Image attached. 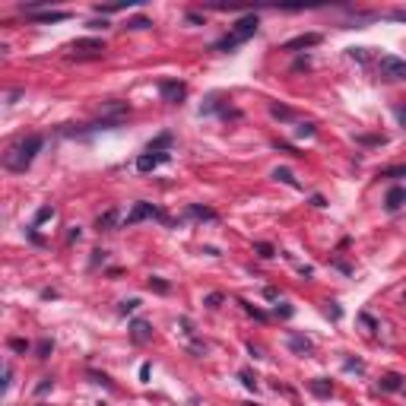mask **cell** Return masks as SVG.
Segmentation results:
<instances>
[{
    "label": "cell",
    "instance_id": "cell-13",
    "mask_svg": "<svg viewBox=\"0 0 406 406\" xmlns=\"http://www.w3.org/2000/svg\"><path fill=\"white\" fill-rule=\"evenodd\" d=\"M117 222H121V213H117V210H108V213H102V216L95 219V229H99V232H114Z\"/></svg>",
    "mask_w": 406,
    "mask_h": 406
},
{
    "label": "cell",
    "instance_id": "cell-40",
    "mask_svg": "<svg viewBox=\"0 0 406 406\" xmlns=\"http://www.w3.org/2000/svg\"><path fill=\"white\" fill-rule=\"evenodd\" d=\"M397 117H400V124L406 127V108H400V111H397Z\"/></svg>",
    "mask_w": 406,
    "mask_h": 406
},
{
    "label": "cell",
    "instance_id": "cell-33",
    "mask_svg": "<svg viewBox=\"0 0 406 406\" xmlns=\"http://www.w3.org/2000/svg\"><path fill=\"white\" fill-rule=\"evenodd\" d=\"M359 320H362V324H365L368 330H378V320H375L372 314H359Z\"/></svg>",
    "mask_w": 406,
    "mask_h": 406
},
{
    "label": "cell",
    "instance_id": "cell-39",
    "mask_svg": "<svg viewBox=\"0 0 406 406\" xmlns=\"http://www.w3.org/2000/svg\"><path fill=\"white\" fill-rule=\"evenodd\" d=\"M187 22H194V26H200L203 19H200V13H187Z\"/></svg>",
    "mask_w": 406,
    "mask_h": 406
},
{
    "label": "cell",
    "instance_id": "cell-30",
    "mask_svg": "<svg viewBox=\"0 0 406 406\" xmlns=\"http://www.w3.org/2000/svg\"><path fill=\"white\" fill-rule=\"evenodd\" d=\"M393 22H406V7H397V10H390V13H387Z\"/></svg>",
    "mask_w": 406,
    "mask_h": 406
},
{
    "label": "cell",
    "instance_id": "cell-4",
    "mask_svg": "<svg viewBox=\"0 0 406 406\" xmlns=\"http://www.w3.org/2000/svg\"><path fill=\"white\" fill-rule=\"evenodd\" d=\"M378 73H381V79H406V61H400L393 54H384L378 61Z\"/></svg>",
    "mask_w": 406,
    "mask_h": 406
},
{
    "label": "cell",
    "instance_id": "cell-31",
    "mask_svg": "<svg viewBox=\"0 0 406 406\" xmlns=\"http://www.w3.org/2000/svg\"><path fill=\"white\" fill-rule=\"evenodd\" d=\"M35 352H38V359H45V355L51 352V340H42L38 346H35Z\"/></svg>",
    "mask_w": 406,
    "mask_h": 406
},
{
    "label": "cell",
    "instance_id": "cell-3",
    "mask_svg": "<svg viewBox=\"0 0 406 406\" xmlns=\"http://www.w3.org/2000/svg\"><path fill=\"white\" fill-rule=\"evenodd\" d=\"M143 219H159V222H169V216L159 210V207H152V203H146V200H140V203H134V210L124 216V225H137V222H143Z\"/></svg>",
    "mask_w": 406,
    "mask_h": 406
},
{
    "label": "cell",
    "instance_id": "cell-34",
    "mask_svg": "<svg viewBox=\"0 0 406 406\" xmlns=\"http://www.w3.org/2000/svg\"><path fill=\"white\" fill-rule=\"evenodd\" d=\"M298 137H314V124H298Z\"/></svg>",
    "mask_w": 406,
    "mask_h": 406
},
{
    "label": "cell",
    "instance_id": "cell-15",
    "mask_svg": "<svg viewBox=\"0 0 406 406\" xmlns=\"http://www.w3.org/2000/svg\"><path fill=\"white\" fill-rule=\"evenodd\" d=\"M169 146H172V134L165 130V134H159V137L146 146V152H169Z\"/></svg>",
    "mask_w": 406,
    "mask_h": 406
},
{
    "label": "cell",
    "instance_id": "cell-11",
    "mask_svg": "<svg viewBox=\"0 0 406 406\" xmlns=\"http://www.w3.org/2000/svg\"><path fill=\"white\" fill-rule=\"evenodd\" d=\"M130 340L134 343H149L152 340V327L146 324V320H134V324H130Z\"/></svg>",
    "mask_w": 406,
    "mask_h": 406
},
{
    "label": "cell",
    "instance_id": "cell-25",
    "mask_svg": "<svg viewBox=\"0 0 406 406\" xmlns=\"http://www.w3.org/2000/svg\"><path fill=\"white\" fill-rule=\"evenodd\" d=\"M140 308V298H127V302H121V314H134Z\"/></svg>",
    "mask_w": 406,
    "mask_h": 406
},
{
    "label": "cell",
    "instance_id": "cell-8",
    "mask_svg": "<svg viewBox=\"0 0 406 406\" xmlns=\"http://www.w3.org/2000/svg\"><path fill=\"white\" fill-rule=\"evenodd\" d=\"M314 45H320V35L308 32V35H298V38H289L282 45V51H305V48H314Z\"/></svg>",
    "mask_w": 406,
    "mask_h": 406
},
{
    "label": "cell",
    "instance_id": "cell-28",
    "mask_svg": "<svg viewBox=\"0 0 406 406\" xmlns=\"http://www.w3.org/2000/svg\"><path fill=\"white\" fill-rule=\"evenodd\" d=\"M51 387H54V378H42V384L35 387V393H38V397H45V393L51 390Z\"/></svg>",
    "mask_w": 406,
    "mask_h": 406
},
{
    "label": "cell",
    "instance_id": "cell-41",
    "mask_svg": "<svg viewBox=\"0 0 406 406\" xmlns=\"http://www.w3.org/2000/svg\"><path fill=\"white\" fill-rule=\"evenodd\" d=\"M95 406H105V403H95Z\"/></svg>",
    "mask_w": 406,
    "mask_h": 406
},
{
    "label": "cell",
    "instance_id": "cell-26",
    "mask_svg": "<svg viewBox=\"0 0 406 406\" xmlns=\"http://www.w3.org/2000/svg\"><path fill=\"white\" fill-rule=\"evenodd\" d=\"M149 26H152V22H149L146 16H137V19H130V22H127V29H149Z\"/></svg>",
    "mask_w": 406,
    "mask_h": 406
},
{
    "label": "cell",
    "instance_id": "cell-42",
    "mask_svg": "<svg viewBox=\"0 0 406 406\" xmlns=\"http://www.w3.org/2000/svg\"><path fill=\"white\" fill-rule=\"evenodd\" d=\"M403 298H406V295H403Z\"/></svg>",
    "mask_w": 406,
    "mask_h": 406
},
{
    "label": "cell",
    "instance_id": "cell-2",
    "mask_svg": "<svg viewBox=\"0 0 406 406\" xmlns=\"http://www.w3.org/2000/svg\"><path fill=\"white\" fill-rule=\"evenodd\" d=\"M257 26H260V22H257V16H254V13H248V16H241V19H238L235 26H232V32H229V35H222V38H219L216 45H213V51H219V54H225V51H232V48H238V45H241V42H248V38H254V32H257Z\"/></svg>",
    "mask_w": 406,
    "mask_h": 406
},
{
    "label": "cell",
    "instance_id": "cell-14",
    "mask_svg": "<svg viewBox=\"0 0 406 406\" xmlns=\"http://www.w3.org/2000/svg\"><path fill=\"white\" fill-rule=\"evenodd\" d=\"M403 203H406V187H390L387 197H384V207L393 213V210H400Z\"/></svg>",
    "mask_w": 406,
    "mask_h": 406
},
{
    "label": "cell",
    "instance_id": "cell-24",
    "mask_svg": "<svg viewBox=\"0 0 406 406\" xmlns=\"http://www.w3.org/2000/svg\"><path fill=\"white\" fill-rule=\"evenodd\" d=\"M238 305H241V308H245V311H248L251 317H257V320H267V314L260 311V308H254V305H251V302H238Z\"/></svg>",
    "mask_w": 406,
    "mask_h": 406
},
{
    "label": "cell",
    "instance_id": "cell-35",
    "mask_svg": "<svg viewBox=\"0 0 406 406\" xmlns=\"http://www.w3.org/2000/svg\"><path fill=\"white\" fill-rule=\"evenodd\" d=\"M346 368H349V372H352V368H355V372H365V365L355 362V359H346Z\"/></svg>",
    "mask_w": 406,
    "mask_h": 406
},
{
    "label": "cell",
    "instance_id": "cell-1",
    "mask_svg": "<svg viewBox=\"0 0 406 406\" xmlns=\"http://www.w3.org/2000/svg\"><path fill=\"white\" fill-rule=\"evenodd\" d=\"M42 146H45V137L42 134H29V137L16 140L13 146L4 152V169L7 172H26L29 165L35 162V156L42 152Z\"/></svg>",
    "mask_w": 406,
    "mask_h": 406
},
{
    "label": "cell",
    "instance_id": "cell-21",
    "mask_svg": "<svg viewBox=\"0 0 406 406\" xmlns=\"http://www.w3.org/2000/svg\"><path fill=\"white\" fill-rule=\"evenodd\" d=\"M149 289H156V292H162V295H165V292H172V286L165 282L162 276H149Z\"/></svg>",
    "mask_w": 406,
    "mask_h": 406
},
{
    "label": "cell",
    "instance_id": "cell-22",
    "mask_svg": "<svg viewBox=\"0 0 406 406\" xmlns=\"http://www.w3.org/2000/svg\"><path fill=\"white\" fill-rule=\"evenodd\" d=\"M381 178H406V165H393V169H384Z\"/></svg>",
    "mask_w": 406,
    "mask_h": 406
},
{
    "label": "cell",
    "instance_id": "cell-37",
    "mask_svg": "<svg viewBox=\"0 0 406 406\" xmlns=\"http://www.w3.org/2000/svg\"><path fill=\"white\" fill-rule=\"evenodd\" d=\"M311 203H314V207H327V200L320 197V194H314V197H311Z\"/></svg>",
    "mask_w": 406,
    "mask_h": 406
},
{
    "label": "cell",
    "instance_id": "cell-10",
    "mask_svg": "<svg viewBox=\"0 0 406 406\" xmlns=\"http://www.w3.org/2000/svg\"><path fill=\"white\" fill-rule=\"evenodd\" d=\"M403 381H406L403 375H397V372H387L384 378L378 381V387L384 390V393H397V390H403Z\"/></svg>",
    "mask_w": 406,
    "mask_h": 406
},
{
    "label": "cell",
    "instance_id": "cell-27",
    "mask_svg": "<svg viewBox=\"0 0 406 406\" xmlns=\"http://www.w3.org/2000/svg\"><path fill=\"white\" fill-rule=\"evenodd\" d=\"M203 305H207V308H219L222 305V295L219 292H210L207 298H203Z\"/></svg>",
    "mask_w": 406,
    "mask_h": 406
},
{
    "label": "cell",
    "instance_id": "cell-12",
    "mask_svg": "<svg viewBox=\"0 0 406 406\" xmlns=\"http://www.w3.org/2000/svg\"><path fill=\"white\" fill-rule=\"evenodd\" d=\"M289 349L298 352V355H311L314 352V343L308 340V337H302V333H292V337H289Z\"/></svg>",
    "mask_w": 406,
    "mask_h": 406
},
{
    "label": "cell",
    "instance_id": "cell-9",
    "mask_svg": "<svg viewBox=\"0 0 406 406\" xmlns=\"http://www.w3.org/2000/svg\"><path fill=\"white\" fill-rule=\"evenodd\" d=\"M29 19L32 22H64V19H70V13L67 10H35V13H29Z\"/></svg>",
    "mask_w": 406,
    "mask_h": 406
},
{
    "label": "cell",
    "instance_id": "cell-19",
    "mask_svg": "<svg viewBox=\"0 0 406 406\" xmlns=\"http://www.w3.org/2000/svg\"><path fill=\"white\" fill-rule=\"evenodd\" d=\"M273 178H276V181H282V184H289V187H298L295 175H292L289 169H276V172H273Z\"/></svg>",
    "mask_w": 406,
    "mask_h": 406
},
{
    "label": "cell",
    "instance_id": "cell-20",
    "mask_svg": "<svg viewBox=\"0 0 406 406\" xmlns=\"http://www.w3.org/2000/svg\"><path fill=\"white\" fill-rule=\"evenodd\" d=\"M270 114L273 117H279V121H292V108H286V105H270Z\"/></svg>",
    "mask_w": 406,
    "mask_h": 406
},
{
    "label": "cell",
    "instance_id": "cell-16",
    "mask_svg": "<svg viewBox=\"0 0 406 406\" xmlns=\"http://www.w3.org/2000/svg\"><path fill=\"white\" fill-rule=\"evenodd\" d=\"M187 213H190V216H194V219H216V210H210V207H187Z\"/></svg>",
    "mask_w": 406,
    "mask_h": 406
},
{
    "label": "cell",
    "instance_id": "cell-6",
    "mask_svg": "<svg viewBox=\"0 0 406 406\" xmlns=\"http://www.w3.org/2000/svg\"><path fill=\"white\" fill-rule=\"evenodd\" d=\"M70 51H73V57H83V54H89V57H99L105 51V42L102 38H79L70 45Z\"/></svg>",
    "mask_w": 406,
    "mask_h": 406
},
{
    "label": "cell",
    "instance_id": "cell-18",
    "mask_svg": "<svg viewBox=\"0 0 406 406\" xmlns=\"http://www.w3.org/2000/svg\"><path fill=\"white\" fill-rule=\"evenodd\" d=\"M238 378H241V384H245L248 390H257V375L251 372V368H241V372H238Z\"/></svg>",
    "mask_w": 406,
    "mask_h": 406
},
{
    "label": "cell",
    "instance_id": "cell-38",
    "mask_svg": "<svg viewBox=\"0 0 406 406\" xmlns=\"http://www.w3.org/2000/svg\"><path fill=\"white\" fill-rule=\"evenodd\" d=\"M264 295H267V298H270V302H276V298H279V292H276V289H273V286H270V289H267V292H264Z\"/></svg>",
    "mask_w": 406,
    "mask_h": 406
},
{
    "label": "cell",
    "instance_id": "cell-29",
    "mask_svg": "<svg viewBox=\"0 0 406 406\" xmlns=\"http://www.w3.org/2000/svg\"><path fill=\"white\" fill-rule=\"evenodd\" d=\"M257 254H260V257H273V254H276V248L267 245V241H260V245H257Z\"/></svg>",
    "mask_w": 406,
    "mask_h": 406
},
{
    "label": "cell",
    "instance_id": "cell-36",
    "mask_svg": "<svg viewBox=\"0 0 406 406\" xmlns=\"http://www.w3.org/2000/svg\"><path fill=\"white\" fill-rule=\"evenodd\" d=\"M276 314H279V317H292V308L282 305V308H276Z\"/></svg>",
    "mask_w": 406,
    "mask_h": 406
},
{
    "label": "cell",
    "instance_id": "cell-17",
    "mask_svg": "<svg viewBox=\"0 0 406 406\" xmlns=\"http://www.w3.org/2000/svg\"><path fill=\"white\" fill-rule=\"evenodd\" d=\"M308 387H311V393H314V397H330V393H333V387L327 384V381H311Z\"/></svg>",
    "mask_w": 406,
    "mask_h": 406
},
{
    "label": "cell",
    "instance_id": "cell-23",
    "mask_svg": "<svg viewBox=\"0 0 406 406\" xmlns=\"http://www.w3.org/2000/svg\"><path fill=\"white\" fill-rule=\"evenodd\" d=\"M54 216V207H42L38 213H35V225H42V222H48V219H51Z\"/></svg>",
    "mask_w": 406,
    "mask_h": 406
},
{
    "label": "cell",
    "instance_id": "cell-7",
    "mask_svg": "<svg viewBox=\"0 0 406 406\" xmlns=\"http://www.w3.org/2000/svg\"><path fill=\"white\" fill-rule=\"evenodd\" d=\"M172 159V152H143V156L137 159V172H152V169H159V165H165Z\"/></svg>",
    "mask_w": 406,
    "mask_h": 406
},
{
    "label": "cell",
    "instance_id": "cell-32",
    "mask_svg": "<svg viewBox=\"0 0 406 406\" xmlns=\"http://www.w3.org/2000/svg\"><path fill=\"white\" fill-rule=\"evenodd\" d=\"M10 349H13V352H26L29 343H26V340H10Z\"/></svg>",
    "mask_w": 406,
    "mask_h": 406
},
{
    "label": "cell",
    "instance_id": "cell-5",
    "mask_svg": "<svg viewBox=\"0 0 406 406\" xmlns=\"http://www.w3.org/2000/svg\"><path fill=\"white\" fill-rule=\"evenodd\" d=\"M159 95L169 105H178L187 95V86H184V83H178V79H165V83H159Z\"/></svg>",
    "mask_w": 406,
    "mask_h": 406
}]
</instances>
